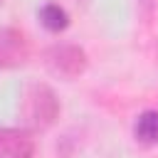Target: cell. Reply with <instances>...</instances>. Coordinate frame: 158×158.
I'll return each mask as SVG.
<instances>
[{
  "mask_svg": "<svg viewBox=\"0 0 158 158\" xmlns=\"http://www.w3.org/2000/svg\"><path fill=\"white\" fill-rule=\"evenodd\" d=\"M62 104L54 94V89L44 81H32L22 89L20 96V118L22 126L32 131H47L59 118Z\"/></svg>",
  "mask_w": 158,
  "mask_h": 158,
  "instance_id": "6da1fadb",
  "label": "cell"
},
{
  "mask_svg": "<svg viewBox=\"0 0 158 158\" xmlns=\"http://www.w3.org/2000/svg\"><path fill=\"white\" fill-rule=\"evenodd\" d=\"M44 62H47L49 72L62 79H77L89 67V57H86L84 47L72 44V42H57V44L47 47Z\"/></svg>",
  "mask_w": 158,
  "mask_h": 158,
  "instance_id": "7a4b0ae2",
  "label": "cell"
},
{
  "mask_svg": "<svg viewBox=\"0 0 158 158\" xmlns=\"http://www.w3.org/2000/svg\"><path fill=\"white\" fill-rule=\"evenodd\" d=\"M30 59V42L25 32L0 25V69H17Z\"/></svg>",
  "mask_w": 158,
  "mask_h": 158,
  "instance_id": "3957f363",
  "label": "cell"
},
{
  "mask_svg": "<svg viewBox=\"0 0 158 158\" xmlns=\"http://www.w3.org/2000/svg\"><path fill=\"white\" fill-rule=\"evenodd\" d=\"M35 138L27 128H0V158H32Z\"/></svg>",
  "mask_w": 158,
  "mask_h": 158,
  "instance_id": "277c9868",
  "label": "cell"
},
{
  "mask_svg": "<svg viewBox=\"0 0 158 158\" xmlns=\"http://www.w3.org/2000/svg\"><path fill=\"white\" fill-rule=\"evenodd\" d=\"M133 138L141 146H158V109H146L136 116Z\"/></svg>",
  "mask_w": 158,
  "mask_h": 158,
  "instance_id": "5b68a950",
  "label": "cell"
},
{
  "mask_svg": "<svg viewBox=\"0 0 158 158\" xmlns=\"http://www.w3.org/2000/svg\"><path fill=\"white\" fill-rule=\"evenodd\" d=\"M37 17H40V25H42L47 32H52V35L64 32V30L69 27V22H72L69 12H67L59 2H44V5L37 10Z\"/></svg>",
  "mask_w": 158,
  "mask_h": 158,
  "instance_id": "8992f818",
  "label": "cell"
},
{
  "mask_svg": "<svg viewBox=\"0 0 158 158\" xmlns=\"http://www.w3.org/2000/svg\"><path fill=\"white\" fill-rule=\"evenodd\" d=\"M0 2H2V0H0Z\"/></svg>",
  "mask_w": 158,
  "mask_h": 158,
  "instance_id": "52a82bcc",
  "label": "cell"
}]
</instances>
